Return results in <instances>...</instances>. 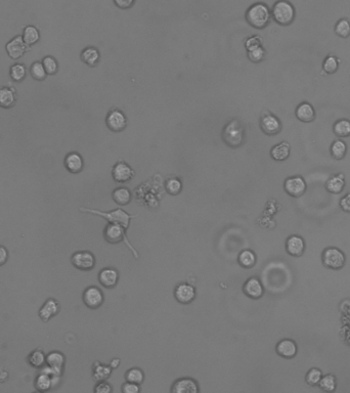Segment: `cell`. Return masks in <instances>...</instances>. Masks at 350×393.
Masks as SVG:
<instances>
[{
    "mask_svg": "<svg viewBox=\"0 0 350 393\" xmlns=\"http://www.w3.org/2000/svg\"><path fill=\"white\" fill-rule=\"evenodd\" d=\"M79 210L81 212H84V213H89V214L101 216V217L104 218L107 221H109V224L120 225L125 229H127L129 228L130 220L137 216V215H130V214L127 213L126 211H124L122 209H115V210H112V211H101V210H98V209H90V208L81 207Z\"/></svg>",
    "mask_w": 350,
    "mask_h": 393,
    "instance_id": "cell-1",
    "label": "cell"
},
{
    "mask_svg": "<svg viewBox=\"0 0 350 393\" xmlns=\"http://www.w3.org/2000/svg\"><path fill=\"white\" fill-rule=\"evenodd\" d=\"M222 140L230 147L237 148L245 141V128L238 119H232L222 129Z\"/></svg>",
    "mask_w": 350,
    "mask_h": 393,
    "instance_id": "cell-2",
    "label": "cell"
},
{
    "mask_svg": "<svg viewBox=\"0 0 350 393\" xmlns=\"http://www.w3.org/2000/svg\"><path fill=\"white\" fill-rule=\"evenodd\" d=\"M271 13L268 6L258 2L250 6L246 13V20L250 26L256 29H263L269 23Z\"/></svg>",
    "mask_w": 350,
    "mask_h": 393,
    "instance_id": "cell-3",
    "label": "cell"
},
{
    "mask_svg": "<svg viewBox=\"0 0 350 393\" xmlns=\"http://www.w3.org/2000/svg\"><path fill=\"white\" fill-rule=\"evenodd\" d=\"M126 230L122 226L116 225V224H109L103 229V238L110 244H118L120 242H124L126 244V246L130 249V251L133 253V256L139 259V253L132 247L131 243L127 239Z\"/></svg>",
    "mask_w": 350,
    "mask_h": 393,
    "instance_id": "cell-4",
    "label": "cell"
},
{
    "mask_svg": "<svg viewBox=\"0 0 350 393\" xmlns=\"http://www.w3.org/2000/svg\"><path fill=\"white\" fill-rule=\"evenodd\" d=\"M271 17L279 25L288 26L295 19V8L288 0H279L272 7Z\"/></svg>",
    "mask_w": 350,
    "mask_h": 393,
    "instance_id": "cell-5",
    "label": "cell"
},
{
    "mask_svg": "<svg viewBox=\"0 0 350 393\" xmlns=\"http://www.w3.org/2000/svg\"><path fill=\"white\" fill-rule=\"evenodd\" d=\"M323 263L330 269H340L345 264V255L338 248H327L323 253Z\"/></svg>",
    "mask_w": 350,
    "mask_h": 393,
    "instance_id": "cell-6",
    "label": "cell"
},
{
    "mask_svg": "<svg viewBox=\"0 0 350 393\" xmlns=\"http://www.w3.org/2000/svg\"><path fill=\"white\" fill-rule=\"evenodd\" d=\"M71 263L79 270L88 271L95 267V257L89 251H78L72 255Z\"/></svg>",
    "mask_w": 350,
    "mask_h": 393,
    "instance_id": "cell-7",
    "label": "cell"
},
{
    "mask_svg": "<svg viewBox=\"0 0 350 393\" xmlns=\"http://www.w3.org/2000/svg\"><path fill=\"white\" fill-rule=\"evenodd\" d=\"M82 299L90 310H98L103 303V293L97 286H89L84 290Z\"/></svg>",
    "mask_w": 350,
    "mask_h": 393,
    "instance_id": "cell-8",
    "label": "cell"
},
{
    "mask_svg": "<svg viewBox=\"0 0 350 393\" xmlns=\"http://www.w3.org/2000/svg\"><path fill=\"white\" fill-rule=\"evenodd\" d=\"M5 49L10 59L19 60L25 56L26 52L29 51L30 46L26 44L23 36H17L8 42L5 46Z\"/></svg>",
    "mask_w": 350,
    "mask_h": 393,
    "instance_id": "cell-9",
    "label": "cell"
},
{
    "mask_svg": "<svg viewBox=\"0 0 350 393\" xmlns=\"http://www.w3.org/2000/svg\"><path fill=\"white\" fill-rule=\"evenodd\" d=\"M306 183L301 176H293L285 180L284 188L289 196L298 198L301 197L306 190Z\"/></svg>",
    "mask_w": 350,
    "mask_h": 393,
    "instance_id": "cell-10",
    "label": "cell"
},
{
    "mask_svg": "<svg viewBox=\"0 0 350 393\" xmlns=\"http://www.w3.org/2000/svg\"><path fill=\"white\" fill-rule=\"evenodd\" d=\"M107 123L108 128L113 132H121L123 131L127 126V118L123 112L117 109H113L109 112L107 116Z\"/></svg>",
    "mask_w": 350,
    "mask_h": 393,
    "instance_id": "cell-11",
    "label": "cell"
},
{
    "mask_svg": "<svg viewBox=\"0 0 350 393\" xmlns=\"http://www.w3.org/2000/svg\"><path fill=\"white\" fill-rule=\"evenodd\" d=\"M260 128L268 135L278 134L282 129V123L277 116L265 113L260 118Z\"/></svg>",
    "mask_w": 350,
    "mask_h": 393,
    "instance_id": "cell-12",
    "label": "cell"
},
{
    "mask_svg": "<svg viewBox=\"0 0 350 393\" xmlns=\"http://www.w3.org/2000/svg\"><path fill=\"white\" fill-rule=\"evenodd\" d=\"M134 176L133 168L125 162L116 163L112 169V177L116 183H128Z\"/></svg>",
    "mask_w": 350,
    "mask_h": 393,
    "instance_id": "cell-13",
    "label": "cell"
},
{
    "mask_svg": "<svg viewBox=\"0 0 350 393\" xmlns=\"http://www.w3.org/2000/svg\"><path fill=\"white\" fill-rule=\"evenodd\" d=\"M174 297L182 304L192 303L196 298L195 287L186 283L178 284L174 289Z\"/></svg>",
    "mask_w": 350,
    "mask_h": 393,
    "instance_id": "cell-14",
    "label": "cell"
},
{
    "mask_svg": "<svg viewBox=\"0 0 350 393\" xmlns=\"http://www.w3.org/2000/svg\"><path fill=\"white\" fill-rule=\"evenodd\" d=\"M243 292L251 299H259L263 296L264 288L258 278L252 277L244 284Z\"/></svg>",
    "mask_w": 350,
    "mask_h": 393,
    "instance_id": "cell-15",
    "label": "cell"
},
{
    "mask_svg": "<svg viewBox=\"0 0 350 393\" xmlns=\"http://www.w3.org/2000/svg\"><path fill=\"white\" fill-rule=\"evenodd\" d=\"M100 284L107 289H113L119 282V271L113 268L103 269L99 273Z\"/></svg>",
    "mask_w": 350,
    "mask_h": 393,
    "instance_id": "cell-16",
    "label": "cell"
},
{
    "mask_svg": "<svg viewBox=\"0 0 350 393\" xmlns=\"http://www.w3.org/2000/svg\"><path fill=\"white\" fill-rule=\"evenodd\" d=\"M61 310V306L58 300L54 298L47 299L44 304L41 306V309L39 310L38 315L44 323L49 322L52 317L56 316Z\"/></svg>",
    "mask_w": 350,
    "mask_h": 393,
    "instance_id": "cell-17",
    "label": "cell"
},
{
    "mask_svg": "<svg viewBox=\"0 0 350 393\" xmlns=\"http://www.w3.org/2000/svg\"><path fill=\"white\" fill-rule=\"evenodd\" d=\"M199 385L197 381L192 378L177 379L171 388L172 393H197Z\"/></svg>",
    "mask_w": 350,
    "mask_h": 393,
    "instance_id": "cell-18",
    "label": "cell"
},
{
    "mask_svg": "<svg viewBox=\"0 0 350 393\" xmlns=\"http://www.w3.org/2000/svg\"><path fill=\"white\" fill-rule=\"evenodd\" d=\"M63 164H65V167L68 171L74 174L80 173L84 167V161L82 156L76 152H72L68 154L65 158Z\"/></svg>",
    "mask_w": 350,
    "mask_h": 393,
    "instance_id": "cell-19",
    "label": "cell"
},
{
    "mask_svg": "<svg viewBox=\"0 0 350 393\" xmlns=\"http://www.w3.org/2000/svg\"><path fill=\"white\" fill-rule=\"evenodd\" d=\"M305 249L304 240L299 236H291L286 242V250L291 256H301Z\"/></svg>",
    "mask_w": 350,
    "mask_h": 393,
    "instance_id": "cell-20",
    "label": "cell"
},
{
    "mask_svg": "<svg viewBox=\"0 0 350 393\" xmlns=\"http://www.w3.org/2000/svg\"><path fill=\"white\" fill-rule=\"evenodd\" d=\"M275 350L284 358H293L297 354V345L291 339H284L277 344Z\"/></svg>",
    "mask_w": 350,
    "mask_h": 393,
    "instance_id": "cell-21",
    "label": "cell"
},
{
    "mask_svg": "<svg viewBox=\"0 0 350 393\" xmlns=\"http://www.w3.org/2000/svg\"><path fill=\"white\" fill-rule=\"evenodd\" d=\"M296 117L297 119L300 120L301 122L305 123H310L314 120L315 118V110L312 107V104L309 103H300L298 107L296 109Z\"/></svg>",
    "mask_w": 350,
    "mask_h": 393,
    "instance_id": "cell-22",
    "label": "cell"
},
{
    "mask_svg": "<svg viewBox=\"0 0 350 393\" xmlns=\"http://www.w3.org/2000/svg\"><path fill=\"white\" fill-rule=\"evenodd\" d=\"M66 356L61 352H51L46 355V365L54 369L60 375H62Z\"/></svg>",
    "mask_w": 350,
    "mask_h": 393,
    "instance_id": "cell-23",
    "label": "cell"
},
{
    "mask_svg": "<svg viewBox=\"0 0 350 393\" xmlns=\"http://www.w3.org/2000/svg\"><path fill=\"white\" fill-rule=\"evenodd\" d=\"M291 152V145L287 142H282L278 145L272 146L270 150V156L275 161H285L287 160L290 156Z\"/></svg>",
    "mask_w": 350,
    "mask_h": 393,
    "instance_id": "cell-24",
    "label": "cell"
},
{
    "mask_svg": "<svg viewBox=\"0 0 350 393\" xmlns=\"http://www.w3.org/2000/svg\"><path fill=\"white\" fill-rule=\"evenodd\" d=\"M17 102V92L13 87L0 88V107L3 109L12 108Z\"/></svg>",
    "mask_w": 350,
    "mask_h": 393,
    "instance_id": "cell-25",
    "label": "cell"
},
{
    "mask_svg": "<svg viewBox=\"0 0 350 393\" xmlns=\"http://www.w3.org/2000/svg\"><path fill=\"white\" fill-rule=\"evenodd\" d=\"M112 198L116 204H118L120 206H126L131 202L132 195L128 187L121 186V187H117L113 190Z\"/></svg>",
    "mask_w": 350,
    "mask_h": 393,
    "instance_id": "cell-26",
    "label": "cell"
},
{
    "mask_svg": "<svg viewBox=\"0 0 350 393\" xmlns=\"http://www.w3.org/2000/svg\"><path fill=\"white\" fill-rule=\"evenodd\" d=\"M101 59L100 51L95 47H86L81 52V61L89 67H95Z\"/></svg>",
    "mask_w": 350,
    "mask_h": 393,
    "instance_id": "cell-27",
    "label": "cell"
},
{
    "mask_svg": "<svg viewBox=\"0 0 350 393\" xmlns=\"http://www.w3.org/2000/svg\"><path fill=\"white\" fill-rule=\"evenodd\" d=\"M344 186H345V180L343 174H339L331 177L326 184V188L328 192L335 195L340 194L343 190Z\"/></svg>",
    "mask_w": 350,
    "mask_h": 393,
    "instance_id": "cell-28",
    "label": "cell"
},
{
    "mask_svg": "<svg viewBox=\"0 0 350 393\" xmlns=\"http://www.w3.org/2000/svg\"><path fill=\"white\" fill-rule=\"evenodd\" d=\"M112 370H113V368L111 366L102 365L101 363L97 362L93 365V371H92L93 380L97 382L105 381L111 376Z\"/></svg>",
    "mask_w": 350,
    "mask_h": 393,
    "instance_id": "cell-29",
    "label": "cell"
},
{
    "mask_svg": "<svg viewBox=\"0 0 350 393\" xmlns=\"http://www.w3.org/2000/svg\"><path fill=\"white\" fill-rule=\"evenodd\" d=\"M27 360L32 368L41 369L44 364H46V355L44 354L43 350L37 348L28 355Z\"/></svg>",
    "mask_w": 350,
    "mask_h": 393,
    "instance_id": "cell-30",
    "label": "cell"
},
{
    "mask_svg": "<svg viewBox=\"0 0 350 393\" xmlns=\"http://www.w3.org/2000/svg\"><path fill=\"white\" fill-rule=\"evenodd\" d=\"M239 264L244 269H252L254 265L256 264L257 257L256 254L254 253L252 250H243L238 257Z\"/></svg>",
    "mask_w": 350,
    "mask_h": 393,
    "instance_id": "cell-31",
    "label": "cell"
},
{
    "mask_svg": "<svg viewBox=\"0 0 350 393\" xmlns=\"http://www.w3.org/2000/svg\"><path fill=\"white\" fill-rule=\"evenodd\" d=\"M34 386H35V389L39 392H46V391L50 390L51 388H54V384H52V378L49 375L40 372L34 381Z\"/></svg>",
    "mask_w": 350,
    "mask_h": 393,
    "instance_id": "cell-32",
    "label": "cell"
},
{
    "mask_svg": "<svg viewBox=\"0 0 350 393\" xmlns=\"http://www.w3.org/2000/svg\"><path fill=\"white\" fill-rule=\"evenodd\" d=\"M40 38L39 31L34 26H27L23 31V39L26 42V44L31 46L37 43Z\"/></svg>",
    "mask_w": 350,
    "mask_h": 393,
    "instance_id": "cell-33",
    "label": "cell"
},
{
    "mask_svg": "<svg viewBox=\"0 0 350 393\" xmlns=\"http://www.w3.org/2000/svg\"><path fill=\"white\" fill-rule=\"evenodd\" d=\"M334 133L339 137H348L350 136V121L347 119L338 120L333 127Z\"/></svg>",
    "mask_w": 350,
    "mask_h": 393,
    "instance_id": "cell-34",
    "label": "cell"
},
{
    "mask_svg": "<svg viewBox=\"0 0 350 393\" xmlns=\"http://www.w3.org/2000/svg\"><path fill=\"white\" fill-rule=\"evenodd\" d=\"M125 380L141 385L144 380V373L140 368H131L125 373Z\"/></svg>",
    "mask_w": 350,
    "mask_h": 393,
    "instance_id": "cell-35",
    "label": "cell"
},
{
    "mask_svg": "<svg viewBox=\"0 0 350 393\" xmlns=\"http://www.w3.org/2000/svg\"><path fill=\"white\" fill-rule=\"evenodd\" d=\"M346 152H347V145L343 141L338 140L332 144L331 155L334 159H336V160H341V159H343L346 155Z\"/></svg>",
    "mask_w": 350,
    "mask_h": 393,
    "instance_id": "cell-36",
    "label": "cell"
},
{
    "mask_svg": "<svg viewBox=\"0 0 350 393\" xmlns=\"http://www.w3.org/2000/svg\"><path fill=\"white\" fill-rule=\"evenodd\" d=\"M166 192L171 196H177L183 190V184L180 180L176 177L169 178L165 184Z\"/></svg>",
    "mask_w": 350,
    "mask_h": 393,
    "instance_id": "cell-37",
    "label": "cell"
},
{
    "mask_svg": "<svg viewBox=\"0 0 350 393\" xmlns=\"http://www.w3.org/2000/svg\"><path fill=\"white\" fill-rule=\"evenodd\" d=\"M30 74L37 81H43L47 76V73L43 65H42V62H35L34 63H32L30 68Z\"/></svg>",
    "mask_w": 350,
    "mask_h": 393,
    "instance_id": "cell-38",
    "label": "cell"
},
{
    "mask_svg": "<svg viewBox=\"0 0 350 393\" xmlns=\"http://www.w3.org/2000/svg\"><path fill=\"white\" fill-rule=\"evenodd\" d=\"M26 68L22 63H16V65H13L12 68L9 70V75L10 78H12L14 81L16 82H21L23 81L26 77Z\"/></svg>",
    "mask_w": 350,
    "mask_h": 393,
    "instance_id": "cell-39",
    "label": "cell"
},
{
    "mask_svg": "<svg viewBox=\"0 0 350 393\" xmlns=\"http://www.w3.org/2000/svg\"><path fill=\"white\" fill-rule=\"evenodd\" d=\"M335 33L342 38L350 36V22L347 19H341L335 26Z\"/></svg>",
    "mask_w": 350,
    "mask_h": 393,
    "instance_id": "cell-40",
    "label": "cell"
},
{
    "mask_svg": "<svg viewBox=\"0 0 350 393\" xmlns=\"http://www.w3.org/2000/svg\"><path fill=\"white\" fill-rule=\"evenodd\" d=\"M336 378L333 375H326L325 377H322L319 386L327 392H332L336 389Z\"/></svg>",
    "mask_w": 350,
    "mask_h": 393,
    "instance_id": "cell-41",
    "label": "cell"
},
{
    "mask_svg": "<svg viewBox=\"0 0 350 393\" xmlns=\"http://www.w3.org/2000/svg\"><path fill=\"white\" fill-rule=\"evenodd\" d=\"M339 68V60L336 57H327L323 62V70L327 74H334Z\"/></svg>",
    "mask_w": 350,
    "mask_h": 393,
    "instance_id": "cell-42",
    "label": "cell"
},
{
    "mask_svg": "<svg viewBox=\"0 0 350 393\" xmlns=\"http://www.w3.org/2000/svg\"><path fill=\"white\" fill-rule=\"evenodd\" d=\"M247 52H248V58L252 62H260L264 60L265 56H267V51H265L263 46L252 48L250 50H247Z\"/></svg>",
    "mask_w": 350,
    "mask_h": 393,
    "instance_id": "cell-43",
    "label": "cell"
},
{
    "mask_svg": "<svg viewBox=\"0 0 350 393\" xmlns=\"http://www.w3.org/2000/svg\"><path fill=\"white\" fill-rule=\"evenodd\" d=\"M322 377H323V373L321 370L316 369V368L310 369V371H309V373H307V375H306L307 384L311 385V386L319 385Z\"/></svg>",
    "mask_w": 350,
    "mask_h": 393,
    "instance_id": "cell-44",
    "label": "cell"
},
{
    "mask_svg": "<svg viewBox=\"0 0 350 393\" xmlns=\"http://www.w3.org/2000/svg\"><path fill=\"white\" fill-rule=\"evenodd\" d=\"M42 65H43L47 75H55L59 70L58 62L52 57H45L43 61H42Z\"/></svg>",
    "mask_w": 350,
    "mask_h": 393,
    "instance_id": "cell-45",
    "label": "cell"
},
{
    "mask_svg": "<svg viewBox=\"0 0 350 393\" xmlns=\"http://www.w3.org/2000/svg\"><path fill=\"white\" fill-rule=\"evenodd\" d=\"M262 38L258 35H253L249 38L246 39L245 41V47L247 50H250L252 48H255L258 46H262Z\"/></svg>",
    "mask_w": 350,
    "mask_h": 393,
    "instance_id": "cell-46",
    "label": "cell"
},
{
    "mask_svg": "<svg viewBox=\"0 0 350 393\" xmlns=\"http://www.w3.org/2000/svg\"><path fill=\"white\" fill-rule=\"evenodd\" d=\"M94 392L95 393H111L113 392V387L110 383L105 381H100L98 382V384L94 387Z\"/></svg>",
    "mask_w": 350,
    "mask_h": 393,
    "instance_id": "cell-47",
    "label": "cell"
},
{
    "mask_svg": "<svg viewBox=\"0 0 350 393\" xmlns=\"http://www.w3.org/2000/svg\"><path fill=\"white\" fill-rule=\"evenodd\" d=\"M141 391L140 384L132 383V382L126 381V383L122 385V392L123 393H139Z\"/></svg>",
    "mask_w": 350,
    "mask_h": 393,
    "instance_id": "cell-48",
    "label": "cell"
},
{
    "mask_svg": "<svg viewBox=\"0 0 350 393\" xmlns=\"http://www.w3.org/2000/svg\"><path fill=\"white\" fill-rule=\"evenodd\" d=\"M114 2L119 8L127 9L130 8L134 4L135 0H114Z\"/></svg>",
    "mask_w": 350,
    "mask_h": 393,
    "instance_id": "cell-49",
    "label": "cell"
},
{
    "mask_svg": "<svg viewBox=\"0 0 350 393\" xmlns=\"http://www.w3.org/2000/svg\"><path fill=\"white\" fill-rule=\"evenodd\" d=\"M340 207L345 212H350V193L345 195L340 201Z\"/></svg>",
    "mask_w": 350,
    "mask_h": 393,
    "instance_id": "cell-50",
    "label": "cell"
},
{
    "mask_svg": "<svg viewBox=\"0 0 350 393\" xmlns=\"http://www.w3.org/2000/svg\"><path fill=\"white\" fill-rule=\"evenodd\" d=\"M8 260V251L4 246H0V267L4 265Z\"/></svg>",
    "mask_w": 350,
    "mask_h": 393,
    "instance_id": "cell-51",
    "label": "cell"
},
{
    "mask_svg": "<svg viewBox=\"0 0 350 393\" xmlns=\"http://www.w3.org/2000/svg\"><path fill=\"white\" fill-rule=\"evenodd\" d=\"M120 365V359L119 358H114L112 362H111V364H110V366L113 368V369H115V368H117Z\"/></svg>",
    "mask_w": 350,
    "mask_h": 393,
    "instance_id": "cell-52",
    "label": "cell"
}]
</instances>
